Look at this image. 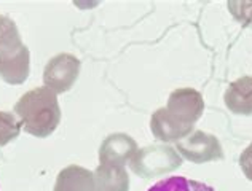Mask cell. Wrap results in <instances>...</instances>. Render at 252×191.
I'll use <instances>...</instances> for the list:
<instances>
[{
	"label": "cell",
	"mask_w": 252,
	"mask_h": 191,
	"mask_svg": "<svg viewBox=\"0 0 252 191\" xmlns=\"http://www.w3.org/2000/svg\"><path fill=\"white\" fill-rule=\"evenodd\" d=\"M78 61L70 55H59L46 65L45 83L46 88L53 91H65L72 86V83L78 75Z\"/></svg>",
	"instance_id": "5b68a950"
},
{
	"label": "cell",
	"mask_w": 252,
	"mask_h": 191,
	"mask_svg": "<svg viewBox=\"0 0 252 191\" xmlns=\"http://www.w3.org/2000/svg\"><path fill=\"white\" fill-rule=\"evenodd\" d=\"M240 166L243 169L244 175L252 182V143L248 145V148L243 151L240 156Z\"/></svg>",
	"instance_id": "4fadbf2b"
},
{
	"label": "cell",
	"mask_w": 252,
	"mask_h": 191,
	"mask_svg": "<svg viewBox=\"0 0 252 191\" xmlns=\"http://www.w3.org/2000/svg\"><path fill=\"white\" fill-rule=\"evenodd\" d=\"M225 105L236 115H252V77H241L225 91Z\"/></svg>",
	"instance_id": "52a82bcc"
},
{
	"label": "cell",
	"mask_w": 252,
	"mask_h": 191,
	"mask_svg": "<svg viewBox=\"0 0 252 191\" xmlns=\"http://www.w3.org/2000/svg\"><path fill=\"white\" fill-rule=\"evenodd\" d=\"M227 6L238 23L252 27V2H228Z\"/></svg>",
	"instance_id": "7c38bea8"
},
{
	"label": "cell",
	"mask_w": 252,
	"mask_h": 191,
	"mask_svg": "<svg viewBox=\"0 0 252 191\" xmlns=\"http://www.w3.org/2000/svg\"><path fill=\"white\" fill-rule=\"evenodd\" d=\"M164 109L179 123L193 126L204 111L203 96L193 88L176 89L169 94L168 105Z\"/></svg>",
	"instance_id": "277c9868"
},
{
	"label": "cell",
	"mask_w": 252,
	"mask_h": 191,
	"mask_svg": "<svg viewBox=\"0 0 252 191\" xmlns=\"http://www.w3.org/2000/svg\"><path fill=\"white\" fill-rule=\"evenodd\" d=\"M131 169L144 179L171 172L182 164V158L177 150L169 145H152L136 151L129 161Z\"/></svg>",
	"instance_id": "7a4b0ae2"
},
{
	"label": "cell",
	"mask_w": 252,
	"mask_h": 191,
	"mask_svg": "<svg viewBox=\"0 0 252 191\" xmlns=\"http://www.w3.org/2000/svg\"><path fill=\"white\" fill-rule=\"evenodd\" d=\"M99 175L107 177L109 182L99 187V191H128V174L125 172L123 166H117V164H104L102 167L97 170Z\"/></svg>",
	"instance_id": "30bf717a"
},
{
	"label": "cell",
	"mask_w": 252,
	"mask_h": 191,
	"mask_svg": "<svg viewBox=\"0 0 252 191\" xmlns=\"http://www.w3.org/2000/svg\"><path fill=\"white\" fill-rule=\"evenodd\" d=\"M174 148L185 160L196 164L222 160L223 158L222 145L217 137L208 133H203V131H193L187 137L177 140Z\"/></svg>",
	"instance_id": "3957f363"
},
{
	"label": "cell",
	"mask_w": 252,
	"mask_h": 191,
	"mask_svg": "<svg viewBox=\"0 0 252 191\" xmlns=\"http://www.w3.org/2000/svg\"><path fill=\"white\" fill-rule=\"evenodd\" d=\"M19 129H21V123L16 120L15 115L8 111H0V145L16 139Z\"/></svg>",
	"instance_id": "8fae6325"
},
{
	"label": "cell",
	"mask_w": 252,
	"mask_h": 191,
	"mask_svg": "<svg viewBox=\"0 0 252 191\" xmlns=\"http://www.w3.org/2000/svg\"><path fill=\"white\" fill-rule=\"evenodd\" d=\"M149 191H216V190L203 182L174 175L157 182L154 187L149 188Z\"/></svg>",
	"instance_id": "9c48e42d"
},
{
	"label": "cell",
	"mask_w": 252,
	"mask_h": 191,
	"mask_svg": "<svg viewBox=\"0 0 252 191\" xmlns=\"http://www.w3.org/2000/svg\"><path fill=\"white\" fill-rule=\"evenodd\" d=\"M15 111L21 118L24 131L35 137L50 136L61 120L56 93L46 86L26 93L15 105Z\"/></svg>",
	"instance_id": "6da1fadb"
},
{
	"label": "cell",
	"mask_w": 252,
	"mask_h": 191,
	"mask_svg": "<svg viewBox=\"0 0 252 191\" xmlns=\"http://www.w3.org/2000/svg\"><path fill=\"white\" fill-rule=\"evenodd\" d=\"M136 142L125 134H115L104 142L101 158L104 164H117L123 166L126 161H131L136 155Z\"/></svg>",
	"instance_id": "ba28073f"
},
{
	"label": "cell",
	"mask_w": 252,
	"mask_h": 191,
	"mask_svg": "<svg viewBox=\"0 0 252 191\" xmlns=\"http://www.w3.org/2000/svg\"><path fill=\"white\" fill-rule=\"evenodd\" d=\"M150 129L152 134H154L158 140L163 142H177L191 134V129L193 126L190 124H182L177 120H174L166 109H158L154 115H152L150 120Z\"/></svg>",
	"instance_id": "8992f818"
}]
</instances>
